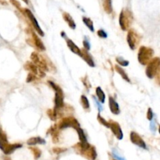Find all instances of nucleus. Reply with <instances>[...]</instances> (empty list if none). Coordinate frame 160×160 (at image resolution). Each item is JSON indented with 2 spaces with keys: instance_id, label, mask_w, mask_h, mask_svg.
Segmentation results:
<instances>
[{
  "instance_id": "1",
  "label": "nucleus",
  "mask_w": 160,
  "mask_h": 160,
  "mask_svg": "<svg viewBox=\"0 0 160 160\" xmlns=\"http://www.w3.org/2000/svg\"><path fill=\"white\" fill-rule=\"evenodd\" d=\"M133 21V16L132 12L128 9H123L119 14V22L120 28L123 31L129 30V27L132 24Z\"/></svg>"
},
{
  "instance_id": "2",
  "label": "nucleus",
  "mask_w": 160,
  "mask_h": 160,
  "mask_svg": "<svg viewBox=\"0 0 160 160\" xmlns=\"http://www.w3.org/2000/svg\"><path fill=\"white\" fill-rule=\"evenodd\" d=\"M153 55H154V50L146 46H141L139 49L138 54H137L139 63L142 65H147L152 60Z\"/></svg>"
},
{
  "instance_id": "3",
  "label": "nucleus",
  "mask_w": 160,
  "mask_h": 160,
  "mask_svg": "<svg viewBox=\"0 0 160 160\" xmlns=\"http://www.w3.org/2000/svg\"><path fill=\"white\" fill-rule=\"evenodd\" d=\"M48 83L55 91V99H54L55 107H54V109L55 110H59L60 108H63L64 106L63 90H62V89L59 86L57 85L56 83H53L52 81H49Z\"/></svg>"
},
{
  "instance_id": "4",
  "label": "nucleus",
  "mask_w": 160,
  "mask_h": 160,
  "mask_svg": "<svg viewBox=\"0 0 160 160\" xmlns=\"http://www.w3.org/2000/svg\"><path fill=\"white\" fill-rule=\"evenodd\" d=\"M20 12L22 13L23 15H24L25 17H26V18H28V20L29 21L31 22L32 27L35 28V30L37 31V33H38L40 36H44V32H43V31L42 30L40 26H39V23L37 21L36 18H35L34 14H32V12L30 10H28V9H27V8H24V9L22 8L21 10H20Z\"/></svg>"
},
{
  "instance_id": "5",
  "label": "nucleus",
  "mask_w": 160,
  "mask_h": 160,
  "mask_svg": "<svg viewBox=\"0 0 160 160\" xmlns=\"http://www.w3.org/2000/svg\"><path fill=\"white\" fill-rule=\"evenodd\" d=\"M160 68V58L154 57L152 60L147 64L145 73L149 79H153L155 77L157 72Z\"/></svg>"
},
{
  "instance_id": "6",
  "label": "nucleus",
  "mask_w": 160,
  "mask_h": 160,
  "mask_svg": "<svg viewBox=\"0 0 160 160\" xmlns=\"http://www.w3.org/2000/svg\"><path fill=\"white\" fill-rule=\"evenodd\" d=\"M57 126L60 129H67V128H74L75 129H76L80 127V124L75 118L68 116V117L63 118L59 122Z\"/></svg>"
},
{
  "instance_id": "7",
  "label": "nucleus",
  "mask_w": 160,
  "mask_h": 160,
  "mask_svg": "<svg viewBox=\"0 0 160 160\" xmlns=\"http://www.w3.org/2000/svg\"><path fill=\"white\" fill-rule=\"evenodd\" d=\"M126 40H127L129 48L132 50H134L140 43V41H141V36L138 35V33L135 30L129 29V31H128Z\"/></svg>"
},
{
  "instance_id": "8",
  "label": "nucleus",
  "mask_w": 160,
  "mask_h": 160,
  "mask_svg": "<svg viewBox=\"0 0 160 160\" xmlns=\"http://www.w3.org/2000/svg\"><path fill=\"white\" fill-rule=\"evenodd\" d=\"M31 61L37 66L39 67L40 69H42L43 71H49V67L47 64V62L45 60L42 55H40L39 54L36 52H33L31 55Z\"/></svg>"
},
{
  "instance_id": "9",
  "label": "nucleus",
  "mask_w": 160,
  "mask_h": 160,
  "mask_svg": "<svg viewBox=\"0 0 160 160\" xmlns=\"http://www.w3.org/2000/svg\"><path fill=\"white\" fill-rule=\"evenodd\" d=\"M25 69L28 70V71L30 72V73L34 74L35 75H36L37 77L39 78H43L46 75L45 74V71H43L42 69L37 67L32 61H28L24 65Z\"/></svg>"
},
{
  "instance_id": "10",
  "label": "nucleus",
  "mask_w": 160,
  "mask_h": 160,
  "mask_svg": "<svg viewBox=\"0 0 160 160\" xmlns=\"http://www.w3.org/2000/svg\"><path fill=\"white\" fill-rule=\"evenodd\" d=\"M108 122H109V128L111 129L112 133H114L116 138L119 140H122L123 138V133H122V130L119 124L117 122L113 121V120H109Z\"/></svg>"
},
{
  "instance_id": "11",
  "label": "nucleus",
  "mask_w": 160,
  "mask_h": 160,
  "mask_svg": "<svg viewBox=\"0 0 160 160\" xmlns=\"http://www.w3.org/2000/svg\"><path fill=\"white\" fill-rule=\"evenodd\" d=\"M130 141H132L133 144L137 145V146L141 148V149H147L146 144H145V142L144 141V140H143L141 136L139 135L138 133H136V132L132 131L131 133H130Z\"/></svg>"
},
{
  "instance_id": "12",
  "label": "nucleus",
  "mask_w": 160,
  "mask_h": 160,
  "mask_svg": "<svg viewBox=\"0 0 160 160\" xmlns=\"http://www.w3.org/2000/svg\"><path fill=\"white\" fill-rule=\"evenodd\" d=\"M30 31H31V37H32V39H31V41H32L33 43L32 46L36 47V48L39 50H40V51H44V50H46V47H45L44 44L43 43L40 38L36 35V33H35V31L31 30V29H30Z\"/></svg>"
},
{
  "instance_id": "13",
  "label": "nucleus",
  "mask_w": 160,
  "mask_h": 160,
  "mask_svg": "<svg viewBox=\"0 0 160 160\" xmlns=\"http://www.w3.org/2000/svg\"><path fill=\"white\" fill-rule=\"evenodd\" d=\"M83 60H85L86 63H87V64L90 66V67H92V68H94L95 64L94 61H93V59L92 56L90 55L88 50H87L86 49H82L81 50V55H80Z\"/></svg>"
},
{
  "instance_id": "14",
  "label": "nucleus",
  "mask_w": 160,
  "mask_h": 160,
  "mask_svg": "<svg viewBox=\"0 0 160 160\" xmlns=\"http://www.w3.org/2000/svg\"><path fill=\"white\" fill-rule=\"evenodd\" d=\"M108 104H109V108H110L111 112L114 115H119L120 113V109L119 104L116 102V100H115L112 96H109L108 99Z\"/></svg>"
},
{
  "instance_id": "15",
  "label": "nucleus",
  "mask_w": 160,
  "mask_h": 160,
  "mask_svg": "<svg viewBox=\"0 0 160 160\" xmlns=\"http://www.w3.org/2000/svg\"><path fill=\"white\" fill-rule=\"evenodd\" d=\"M66 43H67V46H68V47L71 52L77 54L78 56L80 57V55H81V50L78 47L77 45L74 43L73 41L70 39H66Z\"/></svg>"
},
{
  "instance_id": "16",
  "label": "nucleus",
  "mask_w": 160,
  "mask_h": 160,
  "mask_svg": "<svg viewBox=\"0 0 160 160\" xmlns=\"http://www.w3.org/2000/svg\"><path fill=\"white\" fill-rule=\"evenodd\" d=\"M62 16H63L64 21L68 24L70 28L72 29V30H75V28H76V24H75V22L73 18H72V17L68 13H67V12H64Z\"/></svg>"
},
{
  "instance_id": "17",
  "label": "nucleus",
  "mask_w": 160,
  "mask_h": 160,
  "mask_svg": "<svg viewBox=\"0 0 160 160\" xmlns=\"http://www.w3.org/2000/svg\"><path fill=\"white\" fill-rule=\"evenodd\" d=\"M21 147L22 145H20V144H13V145L9 144V145L6 147V149H4L3 152L6 155H10L14 152V151L20 149V148H21Z\"/></svg>"
},
{
  "instance_id": "18",
  "label": "nucleus",
  "mask_w": 160,
  "mask_h": 160,
  "mask_svg": "<svg viewBox=\"0 0 160 160\" xmlns=\"http://www.w3.org/2000/svg\"><path fill=\"white\" fill-rule=\"evenodd\" d=\"M27 144L28 145H44L46 144V141L44 139L41 138L39 137H34L28 139L27 141Z\"/></svg>"
},
{
  "instance_id": "19",
  "label": "nucleus",
  "mask_w": 160,
  "mask_h": 160,
  "mask_svg": "<svg viewBox=\"0 0 160 160\" xmlns=\"http://www.w3.org/2000/svg\"><path fill=\"white\" fill-rule=\"evenodd\" d=\"M96 97L98 99V100L100 101L101 104H104L105 102V93H104V91L102 90L101 87H97L96 88Z\"/></svg>"
},
{
  "instance_id": "20",
  "label": "nucleus",
  "mask_w": 160,
  "mask_h": 160,
  "mask_svg": "<svg viewBox=\"0 0 160 160\" xmlns=\"http://www.w3.org/2000/svg\"><path fill=\"white\" fill-rule=\"evenodd\" d=\"M115 69H116V71H117L118 74H119V75H121L122 78L124 80H126V81L128 82V83H129V82H130V79H129V76L127 75L126 72V71H124V70L122 69L121 67H120V66L116 65L115 66Z\"/></svg>"
},
{
  "instance_id": "21",
  "label": "nucleus",
  "mask_w": 160,
  "mask_h": 160,
  "mask_svg": "<svg viewBox=\"0 0 160 160\" xmlns=\"http://www.w3.org/2000/svg\"><path fill=\"white\" fill-rule=\"evenodd\" d=\"M80 102H81L83 109L87 112H89L90 109V105L89 100L85 95H82L81 97H80Z\"/></svg>"
},
{
  "instance_id": "22",
  "label": "nucleus",
  "mask_w": 160,
  "mask_h": 160,
  "mask_svg": "<svg viewBox=\"0 0 160 160\" xmlns=\"http://www.w3.org/2000/svg\"><path fill=\"white\" fill-rule=\"evenodd\" d=\"M103 7L107 14H111L112 12V0H102Z\"/></svg>"
},
{
  "instance_id": "23",
  "label": "nucleus",
  "mask_w": 160,
  "mask_h": 160,
  "mask_svg": "<svg viewBox=\"0 0 160 160\" xmlns=\"http://www.w3.org/2000/svg\"><path fill=\"white\" fill-rule=\"evenodd\" d=\"M83 23L85 24L86 26H87V27L90 29V31H92V32H93V31H94L93 22L92 21V20H91L90 18H87V17H83Z\"/></svg>"
},
{
  "instance_id": "24",
  "label": "nucleus",
  "mask_w": 160,
  "mask_h": 160,
  "mask_svg": "<svg viewBox=\"0 0 160 160\" xmlns=\"http://www.w3.org/2000/svg\"><path fill=\"white\" fill-rule=\"evenodd\" d=\"M75 130H76L78 133V135H79V141H80V143H83V144H84V143L88 142V141H87V137H86L85 133H84L83 129L79 127L78 129H75Z\"/></svg>"
},
{
  "instance_id": "25",
  "label": "nucleus",
  "mask_w": 160,
  "mask_h": 160,
  "mask_svg": "<svg viewBox=\"0 0 160 160\" xmlns=\"http://www.w3.org/2000/svg\"><path fill=\"white\" fill-rule=\"evenodd\" d=\"M116 61L120 66H123V67H126L129 65V61L127 60H125L123 57H116Z\"/></svg>"
},
{
  "instance_id": "26",
  "label": "nucleus",
  "mask_w": 160,
  "mask_h": 160,
  "mask_svg": "<svg viewBox=\"0 0 160 160\" xmlns=\"http://www.w3.org/2000/svg\"><path fill=\"white\" fill-rule=\"evenodd\" d=\"M47 115L50 118V119L53 120V121H55L57 119V118L58 117L57 113L54 109H50V110L47 111Z\"/></svg>"
},
{
  "instance_id": "27",
  "label": "nucleus",
  "mask_w": 160,
  "mask_h": 160,
  "mask_svg": "<svg viewBox=\"0 0 160 160\" xmlns=\"http://www.w3.org/2000/svg\"><path fill=\"white\" fill-rule=\"evenodd\" d=\"M97 120H98V122H100V124H101V125L104 126H106L107 128H109V122L104 119V118L100 116V114L97 115Z\"/></svg>"
},
{
  "instance_id": "28",
  "label": "nucleus",
  "mask_w": 160,
  "mask_h": 160,
  "mask_svg": "<svg viewBox=\"0 0 160 160\" xmlns=\"http://www.w3.org/2000/svg\"><path fill=\"white\" fill-rule=\"evenodd\" d=\"M82 82H83V83L86 87V88H87V90H89L91 88V84L90 83L89 80H88V78H87V75L84 76L83 78H82Z\"/></svg>"
},
{
  "instance_id": "29",
  "label": "nucleus",
  "mask_w": 160,
  "mask_h": 160,
  "mask_svg": "<svg viewBox=\"0 0 160 160\" xmlns=\"http://www.w3.org/2000/svg\"><path fill=\"white\" fill-rule=\"evenodd\" d=\"M10 3H11L14 6H15V7L17 8L18 10H19V11L22 9V7H21V6L20 2H18V1H17V0H10Z\"/></svg>"
},
{
  "instance_id": "30",
  "label": "nucleus",
  "mask_w": 160,
  "mask_h": 160,
  "mask_svg": "<svg viewBox=\"0 0 160 160\" xmlns=\"http://www.w3.org/2000/svg\"><path fill=\"white\" fill-rule=\"evenodd\" d=\"M83 46H84V49H86V50L89 51L90 49V43L88 39H87V38H85L84 40H83Z\"/></svg>"
},
{
  "instance_id": "31",
  "label": "nucleus",
  "mask_w": 160,
  "mask_h": 160,
  "mask_svg": "<svg viewBox=\"0 0 160 160\" xmlns=\"http://www.w3.org/2000/svg\"><path fill=\"white\" fill-rule=\"evenodd\" d=\"M153 116H154V114H153L152 109L151 108H149L148 109V112H147V119L150 121H152L153 119Z\"/></svg>"
},
{
  "instance_id": "32",
  "label": "nucleus",
  "mask_w": 160,
  "mask_h": 160,
  "mask_svg": "<svg viewBox=\"0 0 160 160\" xmlns=\"http://www.w3.org/2000/svg\"><path fill=\"white\" fill-rule=\"evenodd\" d=\"M36 79H37L36 75H35L34 74L30 73V72H29L28 75V77H27V83L34 81V80H35Z\"/></svg>"
},
{
  "instance_id": "33",
  "label": "nucleus",
  "mask_w": 160,
  "mask_h": 160,
  "mask_svg": "<svg viewBox=\"0 0 160 160\" xmlns=\"http://www.w3.org/2000/svg\"><path fill=\"white\" fill-rule=\"evenodd\" d=\"M97 35H98L99 37H100V38H103V39H105V38H107V33L105 32V31L103 30V29H100V30H98L97 31Z\"/></svg>"
},
{
  "instance_id": "34",
  "label": "nucleus",
  "mask_w": 160,
  "mask_h": 160,
  "mask_svg": "<svg viewBox=\"0 0 160 160\" xmlns=\"http://www.w3.org/2000/svg\"><path fill=\"white\" fill-rule=\"evenodd\" d=\"M93 100H94L95 104H96V108H98L99 112H101V111L103 110V107H102V105H101V104H100V103H99V101L97 100H96V97H95V96H93Z\"/></svg>"
},
{
  "instance_id": "35",
  "label": "nucleus",
  "mask_w": 160,
  "mask_h": 160,
  "mask_svg": "<svg viewBox=\"0 0 160 160\" xmlns=\"http://www.w3.org/2000/svg\"><path fill=\"white\" fill-rule=\"evenodd\" d=\"M150 128H151V129H152V131L154 132L155 130V124L154 122H151Z\"/></svg>"
},
{
  "instance_id": "36",
  "label": "nucleus",
  "mask_w": 160,
  "mask_h": 160,
  "mask_svg": "<svg viewBox=\"0 0 160 160\" xmlns=\"http://www.w3.org/2000/svg\"><path fill=\"white\" fill-rule=\"evenodd\" d=\"M0 4H2V5H7V2L5 0H0Z\"/></svg>"
},
{
  "instance_id": "37",
  "label": "nucleus",
  "mask_w": 160,
  "mask_h": 160,
  "mask_svg": "<svg viewBox=\"0 0 160 160\" xmlns=\"http://www.w3.org/2000/svg\"><path fill=\"white\" fill-rule=\"evenodd\" d=\"M60 35H61V36L63 37V38H66V35H65V33H64V31H62V32L60 33Z\"/></svg>"
},
{
  "instance_id": "38",
  "label": "nucleus",
  "mask_w": 160,
  "mask_h": 160,
  "mask_svg": "<svg viewBox=\"0 0 160 160\" xmlns=\"http://www.w3.org/2000/svg\"><path fill=\"white\" fill-rule=\"evenodd\" d=\"M24 2H25L26 4H29V1L28 0H22Z\"/></svg>"
},
{
  "instance_id": "39",
  "label": "nucleus",
  "mask_w": 160,
  "mask_h": 160,
  "mask_svg": "<svg viewBox=\"0 0 160 160\" xmlns=\"http://www.w3.org/2000/svg\"><path fill=\"white\" fill-rule=\"evenodd\" d=\"M158 132H159V133H160V126H159V127H158Z\"/></svg>"
}]
</instances>
